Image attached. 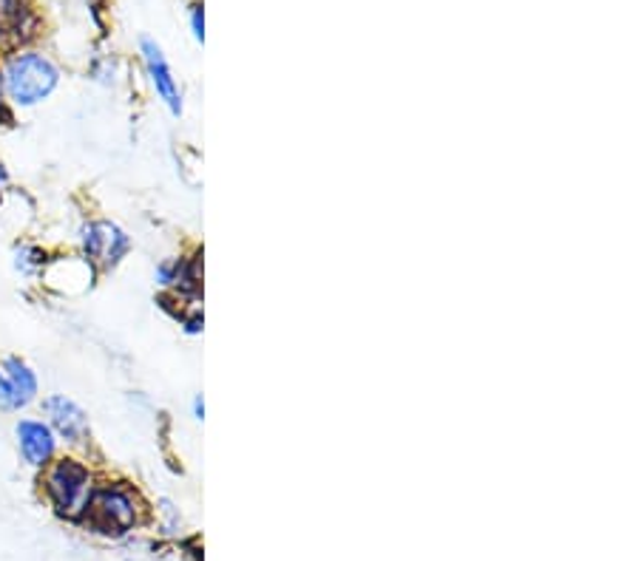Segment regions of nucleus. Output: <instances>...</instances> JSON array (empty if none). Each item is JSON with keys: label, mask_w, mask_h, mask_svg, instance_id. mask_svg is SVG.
<instances>
[{"label": "nucleus", "mask_w": 639, "mask_h": 561, "mask_svg": "<svg viewBox=\"0 0 639 561\" xmlns=\"http://www.w3.org/2000/svg\"><path fill=\"white\" fill-rule=\"evenodd\" d=\"M140 46H143L145 69H148V77H152L154 92L159 94V100L166 102L168 111H171L173 117H180L182 100H180V92H177V83H173V77H171V69H168V63H166V54H162V49H159L154 40H148V37H145Z\"/></svg>", "instance_id": "0eeeda50"}, {"label": "nucleus", "mask_w": 639, "mask_h": 561, "mask_svg": "<svg viewBox=\"0 0 639 561\" xmlns=\"http://www.w3.org/2000/svg\"><path fill=\"white\" fill-rule=\"evenodd\" d=\"M60 83L58 65L44 54H15L3 69V88L7 102L21 108H32L44 102Z\"/></svg>", "instance_id": "f03ea898"}, {"label": "nucleus", "mask_w": 639, "mask_h": 561, "mask_svg": "<svg viewBox=\"0 0 639 561\" xmlns=\"http://www.w3.org/2000/svg\"><path fill=\"white\" fill-rule=\"evenodd\" d=\"M0 122H12V114L7 111V88H3V69H0Z\"/></svg>", "instance_id": "ddd939ff"}, {"label": "nucleus", "mask_w": 639, "mask_h": 561, "mask_svg": "<svg viewBox=\"0 0 639 561\" xmlns=\"http://www.w3.org/2000/svg\"><path fill=\"white\" fill-rule=\"evenodd\" d=\"M9 185V171H7V164L0 162V191Z\"/></svg>", "instance_id": "4468645a"}, {"label": "nucleus", "mask_w": 639, "mask_h": 561, "mask_svg": "<svg viewBox=\"0 0 639 561\" xmlns=\"http://www.w3.org/2000/svg\"><path fill=\"white\" fill-rule=\"evenodd\" d=\"M86 522L106 536H125L140 522L137 493L125 483H108L103 488H94Z\"/></svg>", "instance_id": "7ed1b4c3"}, {"label": "nucleus", "mask_w": 639, "mask_h": 561, "mask_svg": "<svg viewBox=\"0 0 639 561\" xmlns=\"http://www.w3.org/2000/svg\"><path fill=\"white\" fill-rule=\"evenodd\" d=\"M0 412H17L15 398H12V389H9L3 371H0Z\"/></svg>", "instance_id": "9b49d317"}, {"label": "nucleus", "mask_w": 639, "mask_h": 561, "mask_svg": "<svg viewBox=\"0 0 639 561\" xmlns=\"http://www.w3.org/2000/svg\"><path fill=\"white\" fill-rule=\"evenodd\" d=\"M32 29H35V15L23 0H0V44H23L32 37Z\"/></svg>", "instance_id": "6e6552de"}, {"label": "nucleus", "mask_w": 639, "mask_h": 561, "mask_svg": "<svg viewBox=\"0 0 639 561\" xmlns=\"http://www.w3.org/2000/svg\"><path fill=\"white\" fill-rule=\"evenodd\" d=\"M44 493L58 516L69 522H83L94 493L92 471L74 456L51 460L44 474Z\"/></svg>", "instance_id": "f257e3e1"}, {"label": "nucleus", "mask_w": 639, "mask_h": 561, "mask_svg": "<svg viewBox=\"0 0 639 561\" xmlns=\"http://www.w3.org/2000/svg\"><path fill=\"white\" fill-rule=\"evenodd\" d=\"M191 29H194V37L202 44V40H205V15H202L200 3L191 9Z\"/></svg>", "instance_id": "f8f14e48"}, {"label": "nucleus", "mask_w": 639, "mask_h": 561, "mask_svg": "<svg viewBox=\"0 0 639 561\" xmlns=\"http://www.w3.org/2000/svg\"><path fill=\"white\" fill-rule=\"evenodd\" d=\"M194 412H196V417L202 419V412H205V408H202V398H196V403H194Z\"/></svg>", "instance_id": "2eb2a0df"}, {"label": "nucleus", "mask_w": 639, "mask_h": 561, "mask_svg": "<svg viewBox=\"0 0 639 561\" xmlns=\"http://www.w3.org/2000/svg\"><path fill=\"white\" fill-rule=\"evenodd\" d=\"M44 264H46V256H44V253H40V249H35V247H21V249H17L15 267L21 272L44 270Z\"/></svg>", "instance_id": "9d476101"}, {"label": "nucleus", "mask_w": 639, "mask_h": 561, "mask_svg": "<svg viewBox=\"0 0 639 561\" xmlns=\"http://www.w3.org/2000/svg\"><path fill=\"white\" fill-rule=\"evenodd\" d=\"M80 244H83V258L92 264L94 272L114 270L131 249V239L114 221H88L80 230Z\"/></svg>", "instance_id": "20e7f679"}, {"label": "nucleus", "mask_w": 639, "mask_h": 561, "mask_svg": "<svg viewBox=\"0 0 639 561\" xmlns=\"http://www.w3.org/2000/svg\"><path fill=\"white\" fill-rule=\"evenodd\" d=\"M0 371L7 377L9 389H12V398H15V408H26L37 400V377L32 371V366L21 357H7L0 363Z\"/></svg>", "instance_id": "1a4fd4ad"}, {"label": "nucleus", "mask_w": 639, "mask_h": 561, "mask_svg": "<svg viewBox=\"0 0 639 561\" xmlns=\"http://www.w3.org/2000/svg\"><path fill=\"white\" fill-rule=\"evenodd\" d=\"M44 412L49 417V428L55 431V437L74 442V446L88 440V417L74 400H69L65 394H51L44 400Z\"/></svg>", "instance_id": "423d86ee"}, {"label": "nucleus", "mask_w": 639, "mask_h": 561, "mask_svg": "<svg viewBox=\"0 0 639 561\" xmlns=\"http://www.w3.org/2000/svg\"><path fill=\"white\" fill-rule=\"evenodd\" d=\"M15 437L21 456L29 462L32 468H46L55 460V454H58V437H55V431L44 419L23 417L15 426Z\"/></svg>", "instance_id": "39448f33"}]
</instances>
